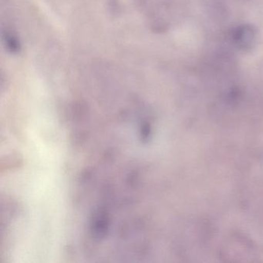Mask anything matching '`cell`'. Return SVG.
I'll return each instance as SVG.
<instances>
[{"label": "cell", "instance_id": "1", "mask_svg": "<svg viewBox=\"0 0 263 263\" xmlns=\"http://www.w3.org/2000/svg\"><path fill=\"white\" fill-rule=\"evenodd\" d=\"M4 42L8 51L12 53H17L21 49V43L18 38L11 33L4 35Z\"/></svg>", "mask_w": 263, "mask_h": 263}]
</instances>
